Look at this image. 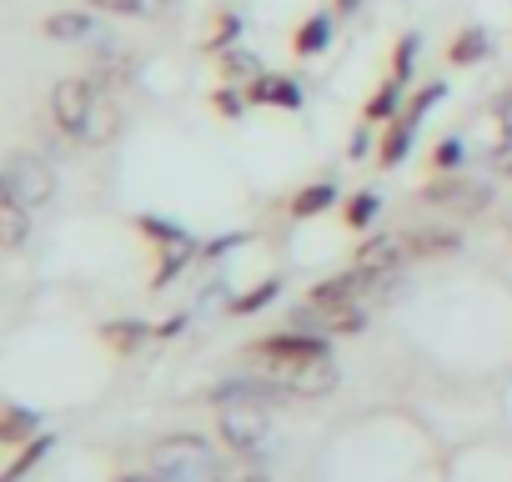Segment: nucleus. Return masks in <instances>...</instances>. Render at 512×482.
<instances>
[{"label":"nucleus","instance_id":"nucleus-23","mask_svg":"<svg viewBox=\"0 0 512 482\" xmlns=\"http://www.w3.org/2000/svg\"><path fill=\"white\" fill-rule=\"evenodd\" d=\"M402 86H407V81H387V86H377V96H372V106H367V121H387V116L402 106V96H407Z\"/></svg>","mask_w":512,"mask_h":482},{"label":"nucleus","instance_id":"nucleus-29","mask_svg":"<svg viewBox=\"0 0 512 482\" xmlns=\"http://www.w3.org/2000/svg\"><path fill=\"white\" fill-rule=\"evenodd\" d=\"M186 257H191V241H181V247H171V257H166V262L156 267V277H151V287H166V282H171V277H176V272L186 267Z\"/></svg>","mask_w":512,"mask_h":482},{"label":"nucleus","instance_id":"nucleus-3","mask_svg":"<svg viewBox=\"0 0 512 482\" xmlns=\"http://www.w3.org/2000/svg\"><path fill=\"white\" fill-rule=\"evenodd\" d=\"M221 437L241 457H262L272 447V417H267V407H221Z\"/></svg>","mask_w":512,"mask_h":482},{"label":"nucleus","instance_id":"nucleus-6","mask_svg":"<svg viewBox=\"0 0 512 482\" xmlns=\"http://www.w3.org/2000/svg\"><path fill=\"white\" fill-rule=\"evenodd\" d=\"M206 397H211L216 407H267V412H272V407L287 402L292 392H287L277 377L262 372V377H231V382H216Z\"/></svg>","mask_w":512,"mask_h":482},{"label":"nucleus","instance_id":"nucleus-4","mask_svg":"<svg viewBox=\"0 0 512 482\" xmlns=\"http://www.w3.org/2000/svg\"><path fill=\"white\" fill-rule=\"evenodd\" d=\"M101 106V91H96V81H86V76H71V81H61L56 91H51V116H56V126L76 141L81 136V126L91 121V111Z\"/></svg>","mask_w":512,"mask_h":482},{"label":"nucleus","instance_id":"nucleus-17","mask_svg":"<svg viewBox=\"0 0 512 482\" xmlns=\"http://www.w3.org/2000/svg\"><path fill=\"white\" fill-rule=\"evenodd\" d=\"M327 41H332V16H307L292 46H297V56H322Z\"/></svg>","mask_w":512,"mask_h":482},{"label":"nucleus","instance_id":"nucleus-7","mask_svg":"<svg viewBox=\"0 0 512 482\" xmlns=\"http://www.w3.org/2000/svg\"><path fill=\"white\" fill-rule=\"evenodd\" d=\"M256 362H317V357H332V342L327 332H282V337H262L251 347Z\"/></svg>","mask_w":512,"mask_h":482},{"label":"nucleus","instance_id":"nucleus-27","mask_svg":"<svg viewBox=\"0 0 512 482\" xmlns=\"http://www.w3.org/2000/svg\"><path fill=\"white\" fill-rule=\"evenodd\" d=\"M377 206H382V201H377V191H357V196L347 201V226H357V231H362V226H372Z\"/></svg>","mask_w":512,"mask_h":482},{"label":"nucleus","instance_id":"nucleus-12","mask_svg":"<svg viewBox=\"0 0 512 482\" xmlns=\"http://www.w3.org/2000/svg\"><path fill=\"white\" fill-rule=\"evenodd\" d=\"M402 247H407L402 236H372L367 247L357 252V267H367V272H397L402 267Z\"/></svg>","mask_w":512,"mask_h":482},{"label":"nucleus","instance_id":"nucleus-36","mask_svg":"<svg viewBox=\"0 0 512 482\" xmlns=\"http://www.w3.org/2000/svg\"><path fill=\"white\" fill-rule=\"evenodd\" d=\"M497 121H502V126H507V136H512V91L497 101Z\"/></svg>","mask_w":512,"mask_h":482},{"label":"nucleus","instance_id":"nucleus-26","mask_svg":"<svg viewBox=\"0 0 512 482\" xmlns=\"http://www.w3.org/2000/svg\"><path fill=\"white\" fill-rule=\"evenodd\" d=\"M221 71H226V81H262V66L246 51H221Z\"/></svg>","mask_w":512,"mask_h":482},{"label":"nucleus","instance_id":"nucleus-21","mask_svg":"<svg viewBox=\"0 0 512 482\" xmlns=\"http://www.w3.org/2000/svg\"><path fill=\"white\" fill-rule=\"evenodd\" d=\"M447 56H452V66H472V61H482V56H487V31H477V26L462 31V36L452 41Z\"/></svg>","mask_w":512,"mask_h":482},{"label":"nucleus","instance_id":"nucleus-20","mask_svg":"<svg viewBox=\"0 0 512 482\" xmlns=\"http://www.w3.org/2000/svg\"><path fill=\"white\" fill-rule=\"evenodd\" d=\"M101 337H106V347H116V352H136V347L151 337V327H141V322H106Z\"/></svg>","mask_w":512,"mask_h":482},{"label":"nucleus","instance_id":"nucleus-15","mask_svg":"<svg viewBox=\"0 0 512 482\" xmlns=\"http://www.w3.org/2000/svg\"><path fill=\"white\" fill-rule=\"evenodd\" d=\"M407 252L412 257H442V252H457V231H442V226H422L407 236Z\"/></svg>","mask_w":512,"mask_h":482},{"label":"nucleus","instance_id":"nucleus-11","mask_svg":"<svg viewBox=\"0 0 512 482\" xmlns=\"http://www.w3.org/2000/svg\"><path fill=\"white\" fill-rule=\"evenodd\" d=\"M51 41H101V26H96V16H86V11H56L46 26H41Z\"/></svg>","mask_w":512,"mask_h":482},{"label":"nucleus","instance_id":"nucleus-38","mask_svg":"<svg viewBox=\"0 0 512 482\" xmlns=\"http://www.w3.org/2000/svg\"><path fill=\"white\" fill-rule=\"evenodd\" d=\"M357 6H362V0H337V11H342V16H352Z\"/></svg>","mask_w":512,"mask_h":482},{"label":"nucleus","instance_id":"nucleus-2","mask_svg":"<svg viewBox=\"0 0 512 482\" xmlns=\"http://www.w3.org/2000/svg\"><path fill=\"white\" fill-rule=\"evenodd\" d=\"M0 191H11L16 201H26L31 211H41L56 196V171L46 156L36 151H11L6 166H0Z\"/></svg>","mask_w":512,"mask_h":482},{"label":"nucleus","instance_id":"nucleus-8","mask_svg":"<svg viewBox=\"0 0 512 482\" xmlns=\"http://www.w3.org/2000/svg\"><path fill=\"white\" fill-rule=\"evenodd\" d=\"M427 201H437V206H452V211H462V216H477L482 206H487V186L482 181H462V176H437V181H427V191H422Z\"/></svg>","mask_w":512,"mask_h":482},{"label":"nucleus","instance_id":"nucleus-25","mask_svg":"<svg viewBox=\"0 0 512 482\" xmlns=\"http://www.w3.org/2000/svg\"><path fill=\"white\" fill-rule=\"evenodd\" d=\"M221 482H267V467L236 452V462H221Z\"/></svg>","mask_w":512,"mask_h":482},{"label":"nucleus","instance_id":"nucleus-9","mask_svg":"<svg viewBox=\"0 0 512 482\" xmlns=\"http://www.w3.org/2000/svg\"><path fill=\"white\" fill-rule=\"evenodd\" d=\"M26 231H31V206L16 201L11 191H0V247L21 252L26 247Z\"/></svg>","mask_w":512,"mask_h":482},{"label":"nucleus","instance_id":"nucleus-33","mask_svg":"<svg viewBox=\"0 0 512 482\" xmlns=\"http://www.w3.org/2000/svg\"><path fill=\"white\" fill-rule=\"evenodd\" d=\"M216 111H221V116H241V96H236V91L226 86V91L216 96Z\"/></svg>","mask_w":512,"mask_h":482},{"label":"nucleus","instance_id":"nucleus-10","mask_svg":"<svg viewBox=\"0 0 512 482\" xmlns=\"http://www.w3.org/2000/svg\"><path fill=\"white\" fill-rule=\"evenodd\" d=\"M246 101H256V106H282V111H297V106H302V86H297V81H287V76H262V81H251Z\"/></svg>","mask_w":512,"mask_h":482},{"label":"nucleus","instance_id":"nucleus-22","mask_svg":"<svg viewBox=\"0 0 512 482\" xmlns=\"http://www.w3.org/2000/svg\"><path fill=\"white\" fill-rule=\"evenodd\" d=\"M277 292H282V277H267L262 287H251L246 297H236V302H231V312H241V317H251V312H262L267 302H277Z\"/></svg>","mask_w":512,"mask_h":482},{"label":"nucleus","instance_id":"nucleus-24","mask_svg":"<svg viewBox=\"0 0 512 482\" xmlns=\"http://www.w3.org/2000/svg\"><path fill=\"white\" fill-rule=\"evenodd\" d=\"M412 131H417L412 121H397V126L387 131V141H382V166H397V161L412 151Z\"/></svg>","mask_w":512,"mask_h":482},{"label":"nucleus","instance_id":"nucleus-16","mask_svg":"<svg viewBox=\"0 0 512 482\" xmlns=\"http://www.w3.org/2000/svg\"><path fill=\"white\" fill-rule=\"evenodd\" d=\"M96 11H111V16H131V21H151V16H166L171 0H91Z\"/></svg>","mask_w":512,"mask_h":482},{"label":"nucleus","instance_id":"nucleus-28","mask_svg":"<svg viewBox=\"0 0 512 482\" xmlns=\"http://www.w3.org/2000/svg\"><path fill=\"white\" fill-rule=\"evenodd\" d=\"M442 91H447L442 81H432V86H422V91L412 96V106H407V116H402V121H412V126H417V121H422V116H427V111H432V106L442 101Z\"/></svg>","mask_w":512,"mask_h":482},{"label":"nucleus","instance_id":"nucleus-32","mask_svg":"<svg viewBox=\"0 0 512 482\" xmlns=\"http://www.w3.org/2000/svg\"><path fill=\"white\" fill-rule=\"evenodd\" d=\"M457 161H462V141H442V146L432 151V166H437V171H452Z\"/></svg>","mask_w":512,"mask_h":482},{"label":"nucleus","instance_id":"nucleus-19","mask_svg":"<svg viewBox=\"0 0 512 482\" xmlns=\"http://www.w3.org/2000/svg\"><path fill=\"white\" fill-rule=\"evenodd\" d=\"M46 452H51V437H46V432H36V437H31V442L21 447V457H16V462H11L6 472H0V482H21V477H26V472H31V467H36V462H41Z\"/></svg>","mask_w":512,"mask_h":482},{"label":"nucleus","instance_id":"nucleus-13","mask_svg":"<svg viewBox=\"0 0 512 482\" xmlns=\"http://www.w3.org/2000/svg\"><path fill=\"white\" fill-rule=\"evenodd\" d=\"M116 131H121V111H116V106L101 96V106L91 111V121L81 126V136H76V141H81V146H106Z\"/></svg>","mask_w":512,"mask_h":482},{"label":"nucleus","instance_id":"nucleus-30","mask_svg":"<svg viewBox=\"0 0 512 482\" xmlns=\"http://www.w3.org/2000/svg\"><path fill=\"white\" fill-rule=\"evenodd\" d=\"M412 61H417V36H402V41H397V56H392V76L407 81V76H412Z\"/></svg>","mask_w":512,"mask_h":482},{"label":"nucleus","instance_id":"nucleus-14","mask_svg":"<svg viewBox=\"0 0 512 482\" xmlns=\"http://www.w3.org/2000/svg\"><path fill=\"white\" fill-rule=\"evenodd\" d=\"M332 201H337V186H332V181H312V186H302V191L292 196V216H297V221H312V216L332 211Z\"/></svg>","mask_w":512,"mask_h":482},{"label":"nucleus","instance_id":"nucleus-18","mask_svg":"<svg viewBox=\"0 0 512 482\" xmlns=\"http://www.w3.org/2000/svg\"><path fill=\"white\" fill-rule=\"evenodd\" d=\"M31 432H41V417L26 412V407H6V422H0V442H6V447H21Z\"/></svg>","mask_w":512,"mask_h":482},{"label":"nucleus","instance_id":"nucleus-34","mask_svg":"<svg viewBox=\"0 0 512 482\" xmlns=\"http://www.w3.org/2000/svg\"><path fill=\"white\" fill-rule=\"evenodd\" d=\"M492 166H497V176H512V136H507V146L492 156Z\"/></svg>","mask_w":512,"mask_h":482},{"label":"nucleus","instance_id":"nucleus-37","mask_svg":"<svg viewBox=\"0 0 512 482\" xmlns=\"http://www.w3.org/2000/svg\"><path fill=\"white\" fill-rule=\"evenodd\" d=\"M181 327H186V317H171V322H161V327H156V337H176Z\"/></svg>","mask_w":512,"mask_h":482},{"label":"nucleus","instance_id":"nucleus-31","mask_svg":"<svg viewBox=\"0 0 512 482\" xmlns=\"http://www.w3.org/2000/svg\"><path fill=\"white\" fill-rule=\"evenodd\" d=\"M141 231H146V236H156V241H176V247L186 241V231H181V226H171V221H156V216H141Z\"/></svg>","mask_w":512,"mask_h":482},{"label":"nucleus","instance_id":"nucleus-1","mask_svg":"<svg viewBox=\"0 0 512 482\" xmlns=\"http://www.w3.org/2000/svg\"><path fill=\"white\" fill-rule=\"evenodd\" d=\"M151 472L161 482H221V462H216L211 442L206 437H191V432L161 437L151 447Z\"/></svg>","mask_w":512,"mask_h":482},{"label":"nucleus","instance_id":"nucleus-5","mask_svg":"<svg viewBox=\"0 0 512 482\" xmlns=\"http://www.w3.org/2000/svg\"><path fill=\"white\" fill-rule=\"evenodd\" d=\"M267 377H277L292 397H327L337 387V362L317 357V362H267Z\"/></svg>","mask_w":512,"mask_h":482},{"label":"nucleus","instance_id":"nucleus-35","mask_svg":"<svg viewBox=\"0 0 512 482\" xmlns=\"http://www.w3.org/2000/svg\"><path fill=\"white\" fill-rule=\"evenodd\" d=\"M367 146H372V136H367V131H357V136H352V146H347V156H357V161H362V156H367Z\"/></svg>","mask_w":512,"mask_h":482}]
</instances>
